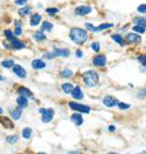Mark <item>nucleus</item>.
Instances as JSON below:
<instances>
[{"label":"nucleus","instance_id":"obj_32","mask_svg":"<svg viewBox=\"0 0 146 154\" xmlns=\"http://www.w3.org/2000/svg\"><path fill=\"white\" fill-rule=\"evenodd\" d=\"M18 137L17 136H8V137H7V142H8L9 143H15V142H18Z\"/></svg>","mask_w":146,"mask_h":154},{"label":"nucleus","instance_id":"obj_40","mask_svg":"<svg viewBox=\"0 0 146 154\" xmlns=\"http://www.w3.org/2000/svg\"><path fill=\"white\" fill-rule=\"evenodd\" d=\"M28 1V0H16V4L18 5H24V4H26V2Z\"/></svg>","mask_w":146,"mask_h":154},{"label":"nucleus","instance_id":"obj_3","mask_svg":"<svg viewBox=\"0 0 146 154\" xmlns=\"http://www.w3.org/2000/svg\"><path fill=\"white\" fill-rule=\"evenodd\" d=\"M85 26H86V28H88V30H90L91 32H100V31H102V30H105V29L112 28L113 27V24L105 23V24H101V25L98 26V27H94L92 24L86 23V24H85Z\"/></svg>","mask_w":146,"mask_h":154},{"label":"nucleus","instance_id":"obj_16","mask_svg":"<svg viewBox=\"0 0 146 154\" xmlns=\"http://www.w3.org/2000/svg\"><path fill=\"white\" fill-rule=\"evenodd\" d=\"M71 120L74 122L76 125H78V126H80L82 123H83V119H82V116L80 114H77V113H75V114H73L72 116H71Z\"/></svg>","mask_w":146,"mask_h":154},{"label":"nucleus","instance_id":"obj_5","mask_svg":"<svg viewBox=\"0 0 146 154\" xmlns=\"http://www.w3.org/2000/svg\"><path fill=\"white\" fill-rule=\"evenodd\" d=\"M69 107L72 109L78 110V111L82 112V113H89L91 111V108L89 106L82 105V104L77 103V102H70V103H69Z\"/></svg>","mask_w":146,"mask_h":154},{"label":"nucleus","instance_id":"obj_19","mask_svg":"<svg viewBox=\"0 0 146 154\" xmlns=\"http://www.w3.org/2000/svg\"><path fill=\"white\" fill-rule=\"evenodd\" d=\"M41 20V16L39 14H34L32 17H31V19H30V25L31 26H38Z\"/></svg>","mask_w":146,"mask_h":154},{"label":"nucleus","instance_id":"obj_34","mask_svg":"<svg viewBox=\"0 0 146 154\" xmlns=\"http://www.w3.org/2000/svg\"><path fill=\"white\" fill-rule=\"evenodd\" d=\"M112 38L113 40H115L118 44H121V42H123V37H121L120 35H112Z\"/></svg>","mask_w":146,"mask_h":154},{"label":"nucleus","instance_id":"obj_37","mask_svg":"<svg viewBox=\"0 0 146 154\" xmlns=\"http://www.w3.org/2000/svg\"><path fill=\"white\" fill-rule=\"evenodd\" d=\"M145 97H146V88H142L140 92H138V98L143 99V98H145Z\"/></svg>","mask_w":146,"mask_h":154},{"label":"nucleus","instance_id":"obj_41","mask_svg":"<svg viewBox=\"0 0 146 154\" xmlns=\"http://www.w3.org/2000/svg\"><path fill=\"white\" fill-rule=\"evenodd\" d=\"M76 55H77V57L78 58H81L82 56H83V53L81 52V51L79 49V50H77V52H76Z\"/></svg>","mask_w":146,"mask_h":154},{"label":"nucleus","instance_id":"obj_9","mask_svg":"<svg viewBox=\"0 0 146 154\" xmlns=\"http://www.w3.org/2000/svg\"><path fill=\"white\" fill-rule=\"evenodd\" d=\"M13 71H14V73H15L17 76H18L19 78H21V79L26 78V76H27L26 70L24 69L20 65H14V67H13Z\"/></svg>","mask_w":146,"mask_h":154},{"label":"nucleus","instance_id":"obj_20","mask_svg":"<svg viewBox=\"0 0 146 154\" xmlns=\"http://www.w3.org/2000/svg\"><path fill=\"white\" fill-rule=\"evenodd\" d=\"M17 103L18 104V106L22 107V108H25L28 106V99H26V97H24V96H20L17 99Z\"/></svg>","mask_w":146,"mask_h":154},{"label":"nucleus","instance_id":"obj_8","mask_svg":"<svg viewBox=\"0 0 146 154\" xmlns=\"http://www.w3.org/2000/svg\"><path fill=\"white\" fill-rule=\"evenodd\" d=\"M126 41L130 44H132V43H141L142 41V37L141 36L137 35V34H133V33H130L126 36Z\"/></svg>","mask_w":146,"mask_h":154},{"label":"nucleus","instance_id":"obj_25","mask_svg":"<svg viewBox=\"0 0 146 154\" xmlns=\"http://www.w3.org/2000/svg\"><path fill=\"white\" fill-rule=\"evenodd\" d=\"M133 22L137 25H140V26H142V27L146 28V18H140V17L135 18L133 19Z\"/></svg>","mask_w":146,"mask_h":154},{"label":"nucleus","instance_id":"obj_36","mask_svg":"<svg viewBox=\"0 0 146 154\" xmlns=\"http://www.w3.org/2000/svg\"><path fill=\"white\" fill-rule=\"evenodd\" d=\"M91 48H92L94 51H96V52H98V51H100L101 46H100V44H99L98 42H93V43L91 44Z\"/></svg>","mask_w":146,"mask_h":154},{"label":"nucleus","instance_id":"obj_4","mask_svg":"<svg viewBox=\"0 0 146 154\" xmlns=\"http://www.w3.org/2000/svg\"><path fill=\"white\" fill-rule=\"evenodd\" d=\"M39 111L42 113L41 120H42L44 123H48V122H50V121L52 120L53 116H54V109H40Z\"/></svg>","mask_w":146,"mask_h":154},{"label":"nucleus","instance_id":"obj_1","mask_svg":"<svg viewBox=\"0 0 146 154\" xmlns=\"http://www.w3.org/2000/svg\"><path fill=\"white\" fill-rule=\"evenodd\" d=\"M69 37L74 43L78 45H81L88 39V33L84 29L74 28L69 32Z\"/></svg>","mask_w":146,"mask_h":154},{"label":"nucleus","instance_id":"obj_10","mask_svg":"<svg viewBox=\"0 0 146 154\" xmlns=\"http://www.w3.org/2000/svg\"><path fill=\"white\" fill-rule=\"evenodd\" d=\"M103 104L107 107H114L118 104V100L111 96H107L103 99Z\"/></svg>","mask_w":146,"mask_h":154},{"label":"nucleus","instance_id":"obj_26","mask_svg":"<svg viewBox=\"0 0 146 154\" xmlns=\"http://www.w3.org/2000/svg\"><path fill=\"white\" fill-rule=\"evenodd\" d=\"M33 37L35 38V39L36 41H41V40H44L45 38H46V36L42 33V31H39V32H36L33 35Z\"/></svg>","mask_w":146,"mask_h":154},{"label":"nucleus","instance_id":"obj_22","mask_svg":"<svg viewBox=\"0 0 146 154\" xmlns=\"http://www.w3.org/2000/svg\"><path fill=\"white\" fill-rule=\"evenodd\" d=\"M30 12H31V7H22L18 10L19 15H21V16H28V15L30 14Z\"/></svg>","mask_w":146,"mask_h":154},{"label":"nucleus","instance_id":"obj_35","mask_svg":"<svg viewBox=\"0 0 146 154\" xmlns=\"http://www.w3.org/2000/svg\"><path fill=\"white\" fill-rule=\"evenodd\" d=\"M117 105H118L119 109H128L130 108L129 104H125V103H123V102H118Z\"/></svg>","mask_w":146,"mask_h":154},{"label":"nucleus","instance_id":"obj_31","mask_svg":"<svg viewBox=\"0 0 146 154\" xmlns=\"http://www.w3.org/2000/svg\"><path fill=\"white\" fill-rule=\"evenodd\" d=\"M46 11L50 16H54L55 14H57V13L58 12V9L55 8V7H51V8H47Z\"/></svg>","mask_w":146,"mask_h":154},{"label":"nucleus","instance_id":"obj_29","mask_svg":"<svg viewBox=\"0 0 146 154\" xmlns=\"http://www.w3.org/2000/svg\"><path fill=\"white\" fill-rule=\"evenodd\" d=\"M132 30L135 31V32H138V33H141V34H142V33L145 32L144 27H142V26H140V25H137V26H135V27H133L132 28Z\"/></svg>","mask_w":146,"mask_h":154},{"label":"nucleus","instance_id":"obj_6","mask_svg":"<svg viewBox=\"0 0 146 154\" xmlns=\"http://www.w3.org/2000/svg\"><path fill=\"white\" fill-rule=\"evenodd\" d=\"M91 12V7L88 6H80L75 9V13L78 16H86Z\"/></svg>","mask_w":146,"mask_h":154},{"label":"nucleus","instance_id":"obj_30","mask_svg":"<svg viewBox=\"0 0 146 154\" xmlns=\"http://www.w3.org/2000/svg\"><path fill=\"white\" fill-rule=\"evenodd\" d=\"M5 35H6V37L7 38L8 40H13V39H15V36H14V34L12 33L10 30H6L5 31Z\"/></svg>","mask_w":146,"mask_h":154},{"label":"nucleus","instance_id":"obj_23","mask_svg":"<svg viewBox=\"0 0 146 154\" xmlns=\"http://www.w3.org/2000/svg\"><path fill=\"white\" fill-rule=\"evenodd\" d=\"M53 28V25L50 22H47V21H44L43 24H42V30L43 31H51Z\"/></svg>","mask_w":146,"mask_h":154},{"label":"nucleus","instance_id":"obj_43","mask_svg":"<svg viewBox=\"0 0 146 154\" xmlns=\"http://www.w3.org/2000/svg\"><path fill=\"white\" fill-rule=\"evenodd\" d=\"M0 80H4V78L2 76H0Z\"/></svg>","mask_w":146,"mask_h":154},{"label":"nucleus","instance_id":"obj_28","mask_svg":"<svg viewBox=\"0 0 146 154\" xmlns=\"http://www.w3.org/2000/svg\"><path fill=\"white\" fill-rule=\"evenodd\" d=\"M60 74H61L63 78H70V77L73 75V72L70 69H64L60 72Z\"/></svg>","mask_w":146,"mask_h":154},{"label":"nucleus","instance_id":"obj_21","mask_svg":"<svg viewBox=\"0 0 146 154\" xmlns=\"http://www.w3.org/2000/svg\"><path fill=\"white\" fill-rule=\"evenodd\" d=\"M62 89H63V91L67 94H69V93H72L73 91V89H74V88H73V86L70 84V83H64L62 84L61 86Z\"/></svg>","mask_w":146,"mask_h":154},{"label":"nucleus","instance_id":"obj_18","mask_svg":"<svg viewBox=\"0 0 146 154\" xmlns=\"http://www.w3.org/2000/svg\"><path fill=\"white\" fill-rule=\"evenodd\" d=\"M0 122H1L6 128H7V129H12V128L14 127L12 121L7 117H0Z\"/></svg>","mask_w":146,"mask_h":154},{"label":"nucleus","instance_id":"obj_27","mask_svg":"<svg viewBox=\"0 0 146 154\" xmlns=\"http://www.w3.org/2000/svg\"><path fill=\"white\" fill-rule=\"evenodd\" d=\"M31 133H32V130L30 129V128H25L22 131V135L25 139H29L31 136Z\"/></svg>","mask_w":146,"mask_h":154},{"label":"nucleus","instance_id":"obj_11","mask_svg":"<svg viewBox=\"0 0 146 154\" xmlns=\"http://www.w3.org/2000/svg\"><path fill=\"white\" fill-rule=\"evenodd\" d=\"M54 53V56L55 57H58V56H60V57H69L70 52L69 50L67 49V48H55V50L53 51Z\"/></svg>","mask_w":146,"mask_h":154},{"label":"nucleus","instance_id":"obj_42","mask_svg":"<svg viewBox=\"0 0 146 154\" xmlns=\"http://www.w3.org/2000/svg\"><path fill=\"white\" fill-rule=\"evenodd\" d=\"M109 131H111V132L115 131V127L114 126H109Z\"/></svg>","mask_w":146,"mask_h":154},{"label":"nucleus","instance_id":"obj_13","mask_svg":"<svg viewBox=\"0 0 146 154\" xmlns=\"http://www.w3.org/2000/svg\"><path fill=\"white\" fill-rule=\"evenodd\" d=\"M31 65H32V68L35 69H44L46 67V63L40 59H35L32 61Z\"/></svg>","mask_w":146,"mask_h":154},{"label":"nucleus","instance_id":"obj_39","mask_svg":"<svg viewBox=\"0 0 146 154\" xmlns=\"http://www.w3.org/2000/svg\"><path fill=\"white\" fill-rule=\"evenodd\" d=\"M21 33H22V28H21L20 27H17V28H15V35L19 36Z\"/></svg>","mask_w":146,"mask_h":154},{"label":"nucleus","instance_id":"obj_12","mask_svg":"<svg viewBox=\"0 0 146 154\" xmlns=\"http://www.w3.org/2000/svg\"><path fill=\"white\" fill-rule=\"evenodd\" d=\"M18 93L20 95V96H24L26 98H31L33 97V94L32 92L29 91L28 88H25V87H20L18 89Z\"/></svg>","mask_w":146,"mask_h":154},{"label":"nucleus","instance_id":"obj_38","mask_svg":"<svg viewBox=\"0 0 146 154\" xmlns=\"http://www.w3.org/2000/svg\"><path fill=\"white\" fill-rule=\"evenodd\" d=\"M137 10L141 13H146V5H141L138 7Z\"/></svg>","mask_w":146,"mask_h":154},{"label":"nucleus","instance_id":"obj_7","mask_svg":"<svg viewBox=\"0 0 146 154\" xmlns=\"http://www.w3.org/2000/svg\"><path fill=\"white\" fill-rule=\"evenodd\" d=\"M106 62H107V58L104 55H99L95 57L92 61L93 65L96 67H103L106 65Z\"/></svg>","mask_w":146,"mask_h":154},{"label":"nucleus","instance_id":"obj_24","mask_svg":"<svg viewBox=\"0 0 146 154\" xmlns=\"http://www.w3.org/2000/svg\"><path fill=\"white\" fill-rule=\"evenodd\" d=\"M1 65H2L4 68L10 69V68H12V67H14V65H15V62H14L13 60H11V59H6V60L2 61Z\"/></svg>","mask_w":146,"mask_h":154},{"label":"nucleus","instance_id":"obj_17","mask_svg":"<svg viewBox=\"0 0 146 154\" xmlns=\"http://www.w3.org/2000/svg\"><path fill=\"white\" fill-rule=\"evenodd\" d=\"M22 111H23V109H22V107H18V108H17V109H15L13 111L11 112V116H12V118H13L14 120H19L20 119V117H21V115H22Z\"/></svg>","mask_w":146,"mask_h":154},{"label":"nucleus","instance_id":"obj_15","mask_svg":"<svg viewBox=\"0 0 146 154\" xmlns=\"http://www.w3.org/2000/svg\"><path fill=\"white\" fill-rule=\"evenodd\" d=\"M10 46L12 48H15V49H21V48L25 47V44L21 41H19V40H18V39H16V38L13 40H11Z\"/></svg>","mask_w":146,"mask_h":154},{"label":"nucleus","instance_id":"obj_2","mask_svg":"<svg viewBox=\"0 0 146 154\" xmlns=\"http://www.w3.org/2000/svg\"><path fill=\"white\" fill-rule=\"evenodd\" d=\"M82 78L84 83L90 88L95 87L99 82V76L93 70H88L86 72H84L82 75Z\"/></svg>","mask_w":146,"mask_h":154},{"label":"nucleus","instance_id":"obj_44","mask_svg":"<svg viewBox=\"0 0 146 154\" xmlns=\"http://www.w3.org/2000/svg\"><path fill=\"white\" fill-rule=\"evenodd\" d=\"M1 113H3V109L0 108V114H1Z\"/></svg>","mask_w":146,"mask_h":154},{"label":"nucleus","instance_id":"obj_33","mask_svg":"<svg viewBox=\"0 0 146 154\" xmlns=\"http://www.w3.org/2000/svg\"><path fill=\"white\" fill-rule=\"evenodd\" d=\"M138 60L143 67L146 68V55H142V56L138 57Z\"/></svg>","mask_w":146,"mask_h":154},{"label":"nucleus","instance_id":"obj_14","mask_svg":"<svg viewBox=\"0 0 146 154\" xmlns=\"http://www.w3.org/2000/svg\"><path fill=\"white\" fill-rule=\"evenodd\" d=\"M72 97L74 98L75 99H81L84 95H83V92L81 91V89L79 86L75 87V88L73 89V91H72Z\"/></svg>","mask_w":146,"mask_h":154}]
</instances>
